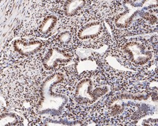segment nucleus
Segmentation results:
<instances>
[{"mask_svg": "<svg viewBox=\"0 0 158 126\" xmlns=\"http://www.w3.org/2000/svg\"><path fill=\"white\" fill-rule=\"evenodd\" d=\"M64 80L62 73H55L46 78L41 85V98L37 110L41 114H56L61 111L67 103V97L52 92V88Z\"/></svg>", "mask_w": 158, "mask_h": 126, "instance_id": "nucleus-1", "label": "nucleus"}, {"mask_svg": "<svg viewBox=\"0 0 158 126\" xmlns=\"http://www.w3.org/2000/svg\"><path fill=\"white\" fill-rule=\"evenodd\" d=\"M119 54L129 64L137 67L148 65L154 59L153 50L140 39H130L119 46Z\"/></svg>", "mask_w": 158, "mask_h": 126, "instance_id": "nucleus-2", "label": "nucleus"}, {"mask_svg": "<svg viewBox=\"0 0 158 126\" xmlns=\"http://www.w3.org/2000/svg\"><path fill=\"white\" fill-rule=\"evenodd\" d=\"M102 93L101 88L96 87L90 77H85L79 80L74 88V96L80 104H92L96 102Z\"/></svg>", "mask_w": 158, "mask_h": 126, "instance_id": "nucleus-3", "label": "nucleus"}, {"mask_svg": "<svg viewBox=\"0 0 158 126\" xmlns=\"http://www.w3.org/2000/svg\"><path fill=\"white\" fill-rule=\"evenodd\" d=\"M105 30L104 23L101 20L89 22L79 28L77 33V39L83 43H91L98 40L102 35Z\"/></svg>", "mask_w": 158, "mask_h": 126, "instance_id": "nucleus-4", "label": "nucleus"}, {"mask_svg": "<svg viewBox=\"0 0 158 126\" xmlns=\"http://www.w3.org/2000/svg\"><path fill=\"white\" fill-rule=\"evenodd\" d=\"M43 45V42L39 40L16 39L12 42L11 49L21 58H29L40 53Z\"/></svg>", "mask_w": 158, "mask_h": 126, "instance_id": "nucleus-5", "label": "nucleus"}, {"mask_svg": "<svg viewBox=\"0 0 158 126\" xmlns=\"http://www.w3.org/2000/svg\"><path fill=\"white\" fill-rule=\"evenodd\" d=\"M72 59L70 53L57 47L49 48L43 59V65L47 69H52L58 65L67 64Z\"/></svg>", "mask_w": 158, "mask_h": 126, "instance_id": "nucleus-6", "label": "nucleus"}, {"mask_svg": "<svg viewBox=\"0 0 158 126\" xmlns=\"http://www.w3.org/2000/svg\"><path fill=\"white\" fill-rule=\"evenodd\" d=\"M138 14V10L135 8H128L123 13L118 15L115 19V24L120 29H127L132 23Z\"/></svg>", "mask_w": 158, "mask_h": 126, "instance_id": "nucleus-7", "label": "nucleus"}, {"mask_svg": "<svg viewBox=\"0 0 158 126\" xmlns=\"http://www.w3.org/2000/svg\"><path fill=\"white\" fill-rule=\"evenodd\" d=\"M87 2L82 0H70L66 2L63 6V12L67 17H73L81 13L85 8Z\"/></svg>", "mask_w": 158, "mask_h": 126, "instance_id": "nucleus-8", "label": "nucleus"}, {"mask_svg": "<svg viewBox=\"0 0 158 126\" xmlns=\"http://www.w3.org/2000/svg\"><path fill=\"white\" fill-rule=\"evenodd\" d=\"M58 23V18L54 15L44 17L38 27V31L42 35H48L54 30Z\"/></svg>", "mask_w": 158, "mask_h": 126, "instance_id": "nucleus-9", "label": "nucleus"}, {"mask_svg": "<svg viewBox=\"0 0 158 126\" xmlns=\"http://www.w3.org/2000/svg\"><path fill=\"white\" fill-rule=\"evenodd\" d=\"M20 117L14 113H2L0 118L1 125H16L20 123Z\"/></svg>", "mask_w": 158, "mask_h": 126, "instance_id": "nucleus-10", "label": "nucleus"}, {"mask_svg": "<svg viewBox=\"0 0 158 126\" xmlns=\"http://www.w3.org/2000/svg\"><path fill=\"white\" fill-rule=\"evenodd\" d=\"M58 42L63 45L69 44L72 40V35L70 32L65 31L59 33L57 37Z\"/></svg>", "mask_w": 158, "mask_h": 126, "instance_id": "nucleus-11", "label": "nucleus"}]
</instances>
